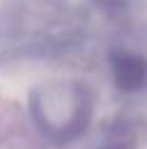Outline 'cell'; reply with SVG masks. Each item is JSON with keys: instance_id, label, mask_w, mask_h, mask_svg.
I'll return each mask as SVG.
<instances>
[{"instance_id": "obj_4", "label": "cell", "mask_w": 147, "mask_h": 149, "mask_svg": "<svg viewBox=\"0 0 147 149\" xmlns=\"http://www.w3.org/2000/svg\"><path fill=\"white\" fill-rule=\"evenodd\" d=\"M91 3H93L98 10L108 12V15H120V12L127 10L130 0H91Z\"/></svg>"}, {"instance_id": "obj_3", "label": "cell", "mask_w": 147, "mask_h": 149, "mask_svg": "<svg viewBox=\"0 0 147 149\" xmlns=\"http://www.w3.org/2000/svg\"><path fill=\"white\" fill-rule=\"evenodd\" d=\"M110 73L123 93H135L147 83V59L127 49L110 54Z\"/></svg>"}, {"instance_id": "obj_1", "label": "cell", "mask_w": 147, "mask_h": 149, "mask_svg": "<svg viewBox=\"0 0 147 149\" xmlns=\"http://www.w3.org/2000/svg\"><path fill=\"white\" fill-rule=\"evenodd\" d=\"M91 95L76 83H47L32 91L29 113L47 139L66 144L78 139L91 122Z\"/></svg>"}, {"instance_id": "obj_2", "label": "cell", "mask_w": 147, "mask_h": 149, "mask_svg": "<svg viewBox=\"0 0 147 149\" xmlns=\"http://www.w3.org/2000/svg\"><path fill=\"white\" fill-rule=\"evenodd\" d=\"M147 139V122L135 115H118L101 130L96 149H140Z\"/></svg>"}]
</instances>
